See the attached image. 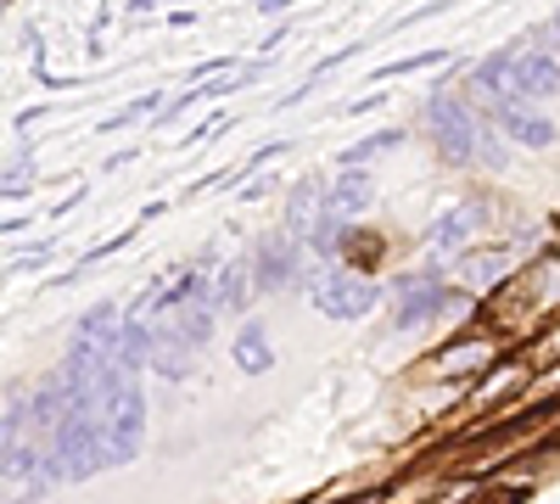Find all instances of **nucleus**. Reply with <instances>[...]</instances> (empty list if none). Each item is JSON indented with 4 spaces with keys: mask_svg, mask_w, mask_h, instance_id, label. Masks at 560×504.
Wrapping results in <instances>:
<instances>
[{
    "mask_svg": "<svg viewBox=\"0 0 560 504\" xmlns=\"http://www.w3.org/2000/svg\"><path fill=\"white\" fill-rule=\"evenodd\" d=\"M432 129H438V141H443V152L448 157H482V163H499V141L482 129V118L471 113V107H459V102H448V96H438L432 102Z\"/></svg>",
    "mask_w": 560,
    "mask_h": 504,
    "instance_id": "f257e3e1",
    "label": "nucleus"
},
{
    "mask_svg": "<svg viewBox=\"0 0 560 504\" xmlns=\"http://www.w3.org/2000/svg\"><path fill=\"white\" fill-rule=\"evenodd\" d=\"M314 297H319V308L331 319H359L370 303H376V286L353 281V274H325V281L314 286Z\"/></svg>",
    "mask_w": 560,
    "mask_h": 504,
    "instance_id": "f03ea898",
    "label": "nucleus"
},
{
    "mask_svg": "<svg viewBox=\"0 0 560 504\" xmlns=\"http://www.w3.org/2000/svg\"><path fill=\"white\" fill-rule=\"evenodd\" d=\"M555 90H560V62L544 57V51H522L510 96H516V102H544V96H555Z\"/></svg>",
    "mask_w": 560,
    "mask_h": 504,
    "instance_id": "7ed1b4c3",
    "label": "nucleus"
},
{
    "mask_svg": "<svg viewBox=\"0 0 560 504\" xmlns=\"http://www.w3.org/2000/svg\"><path fill=\"white\" fill-rule=\"evenodd\" d=\"M499 124H504V134L510 141H522V146H549L555 141V124L544 118V113H533V102H499Z\"/></svg>",
    "mask_w": 560,
    "mask_h": 504,
    "instance_id": "20e7f679",
    "label": "nucleus"
},
{
    "mask_svg": "<svg viewBox=\"0 0 560 504\" xmlns=\"http://www.w3.org/2000/svg\"><path fill=\"white\" fill-rule=\"evenodd\" d=\"M438 303H443V286L420 274V281H409V286H404V308H398V319H393V326H420V319H427Z\"/></svg>",
    "mask_w": 560,
    "mask_h": 504,
    "instance_id": "39448f33",
    "label": "nucleus"
},
{
    "mask_svg": "<svg viewBox=\"0 0 560 504\" xmlns=\"http://www.w3.org/2000/svg\"><path fill=\"white\" fill-rule=\"evenodd\" d=\"M364 202H370V179L359 168L337 174V186L325 191V208H331V213H348V208H364Z\"/></svg>",
    "mask_w": 560,
    "mask_h": 504,
    "instance_id": "423d86ee",
    "label": "nucleus"
},
{
    "mask_svg": "<svg viewBox=\"0 0 560 504\" xmlns=\"http://www.w3.org/2000/svg\"><path fill=\"white\" fill-rule=\"evenodd\" d=\"M236 359H242V371H269V348H264V331H258V326H247V331H242Z\"/></svg>",
    "mask_w": 560,
    "mask_h": 504,
    "instance_id": "0eeeda50",
    "label": "nucleus"
},
{
    "mask_svg": "<svg viewBox=\"0 0 560 504\" xmlns=\"http://www.w3.org/2000/svg\"><path fill=\"white\" fill-rule=\"evenodd\" d=\"M398 141H404L398 129H393V134H370V141H359V146H353V152H348L342 163L353 168V163H364V157H376V152H387V146H398Z\"/></svg>",
    "mask_w": 560,
    "mask_h": 504,
    "instance_id": "6e6552de",
    "label": "nucleus"
},
{
    "mask_svg": "<svg viewBox=\"0 0 560 504\" xmlns=\"http://www.w3.org/2000/svg\"><path fill=\"white\" fill-rule=\"evenodd\" d=\"M465 224H471V219H465V213H448V219L438 224V231H432V242H438V247H448V242H459V236H465Z\"/></svg>",
    "mask_w": 560,
    "mask_h": 504,
    "instance_id": "1a4fd4ad",
    "label": "nucleus"
},
{
    "mask_svg": "<svg viewBox=\"0 0 560 504\" xmlns=\"http://www.w3.org/2000/svg\"><path fill=\"white\" fill-rule=\"evenodd\" d=\"M448 353H454V359H443V364H438L443 376H454L459 364H482V353H488V348H448Z\"/></svg>",
    "mask_w": 560,
    "mask_h": 504,
    "instance_id": "9d476101",
    "label": "nucleus"
},
{
    "mask_svg": "<svg viewBox=\"0 0 560 504\" xmlns=\"http://www.w3.org/2000/svg\"><path fill=\"white\" fill-rule=\"evenodd\" d=\"M280 7H287V0H258V12H280Z\"/></svg>",
    "mask_w": 560,
    "mask_h": 504,
    "instance_id": "9b49d317",
    "label": "nucleus"
},
{
    "mask_svg": "<svg viewBox=\"0 0 560 504\" xmlns=\"http://www.w3.org/2000/svg\"><path fill=\"white\" fill-rule=\"evenodd\" d=\"M555 34H560V12H555Z\"/></svg>",
    "mask_w": 560,
    "mask_h": 504,
    "instance_id": "f8f14e48",
    "label": "nucleus"
}]
</instances>
